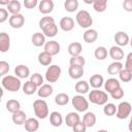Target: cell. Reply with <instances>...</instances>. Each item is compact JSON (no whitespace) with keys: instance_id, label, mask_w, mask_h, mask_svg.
<instances>
[{"instance_id":"5","label":"cell","mask_w":132,"mask_h":132,"mask_svg":"<svg viewBox=\"0 0 132 132\" xmlns=\"http://www.w3.org/2000/svg\"><path fill=\"white\" fill-rule=\"evenodd\" d=\"M61 67L58 65H51L45 71V79L47 82H56L61 75Z\"/></svg>"},{"instance_id":"49","label":"cell","mask_w":132,"mask_h":132,"mask_svg":"<svg viewBox=\"0 0 132 132\" xmlns=\"http://www.w3.org/2000/svg\"><path fill=\"white\" fill-rule=\"evenodd\" d=\"M8 19V10L5 8H0V23H4Z\"/></svg>"},{"instance_id":"37","label":"cell","mask_w":132,"mask_h":132,"mask_svg":"<svg viewBox=\"0 0 132 132\" xmlns=\"http://www.w3.org/2000/svg\"><path fill=\"white\" fill-rule=\"evenodd\" d=\"M64 8L68 12H74L78 8V1L77 0H66L64 2Z\"/></svg>"},{"instance_id":"22","label":"cell","mask_w":132,"mask_h":132,"mask_svg":"<svg viewBox=\"0 0 132 132\" xmlns=\"http://www.w3.org/2000/svg\"><path fill=\"white\" fill-rule=\"evenodd\" d=\"M11 120H12V122H13L15 125H25V123H26V121H27V114H26L24 111L20 110V111H18V112L12 113Z\"/></svg>"},{"instance_id":"23","label":"cell","mask_w":132,"mask_h":132,"mask_svg":"<svg viewBox=\"0 0 132 132\" xmlns=\"http://www.w3.org/2000/svg\"><path fill=\"white\" fill-rule=\"evenodd\" d=\"M82 51V46L79 42H71L68 45V53L69 55H71V57H75V56H80Z\"/></svg>"},{"instance_id":"20","label":"cell","mask_w":132,"mask_h":132,"mask_svg":"<svg viewBox=\"0 0 132 132\" xmlns=\"http://www.w3.org/2000/svg\"><path fill=\"white\" fill-rule=\"evenodd\" d=\"M14 74H15V76L19 77V78H26V77H28L29 74H30V69H29L26 65L21 64V65H18V66L15 67V69H14Z\"/></svg>"},{"instance_id":"33","label":"cell","mask_w":132,"mask_h":132,"mask_svg":"<svg viewBox=\"0 0 132 132\" xmlns=\"http://www.w3.org/2000/svg\"><path fill=\"white\" fill-rule=\"evenodd\" d=\"M7 10L11 14H18L21 11V3L18 0H10L9 4L7 5Z\"/></svg>"},{"instance_id":"2","label":"cell","mask_w":132,"mask_h":132,"mask_svg":"<svg viewBox=\"0 0 132 132\" xmlns=\"http://www.w3.org/2000/svg\"><path fill=\"white\" fill-rule=\"evenodd\" d=\"M89 100L93 104L97 105H105L108 100V95L104 91H100L98 89H94L89 93Z\"/></svg>"},{"instance_id":"28","label":"cell","mask_w":132,"mask_h":132,"mask_svg":"<svg viewBox=\"0 0 132 132\" xmlns=\"http://www.w3.org/2000/svg\"><path fill=\"white\" fill-rule=\"evenodd\" d=\"M80 121V118L79 116L76 113V112H69L66 118H65V123L68 127H73L74 125H76L78 122Z\"/></svg>"},{"instance_id":"16","label":"cell","mask_w":132,"mask_h":132,"mask_svg":"<svg viewBox=\"0 0 132 132\" xmlns=\"http://www.w3.org/2000/svg\"><path fill=\"white\" fill-rule=\"evenodd\" d=\"M54 92L53 87L50 84H43L41 87H39V89L37 90V94L40 98H46L50 97Z\"/></svg>"},{"instance_id":"54","label":"cell","mask_w":132,"mask_h":132,"mask_svg":"<svg viewBox=\"0 0 132 132\" xmlns=\"http://www.w3.org/2000/svg\"><path fill=\"white\" fill-rule=\"evenodd\" d=\"M130 45H131V47H132V38L130 39Z\"/></svg>"},{"instance_id":"7","label":"cell","mask_w":132,"mask_h":132,"mask_svg":"<svg viewBox=\"0 0 132 132\" xmlns=\"http://www.w3.org/2000/svg\"><path fill=\"white\" fill-rule=\"evenodd\" d=\"M72 105L73 107L79 111V112H82V111H86L88 108H89V101L82 96V95H75L72 100Z\"/></svg>"},{"instance_id":"1","label":"cell","mask_w":132,"mask_h":132,"mask_svg":"<svg viewBox=\"0 0 132 132\" xmlns=\"http://www.w3.org/2000/svg\"><path fill=\"white\" fill-rule=\"evenodd\" d=\"M2 87L9 92H18L21 88V80L13 75H5L1 80Z\"/></svg>"},{"instance_id":"14","label":"cell","mask_w":132,"mask_h":132,"mask_svg":"<svg viewBox=\"0 0 132 132\" xmlns=\"http://www.w3.org/2000/svg\"><path fill=\"white\" fill-rule=\"evenodd\" d=\"M10 47V37L7 33L1 32L0 33V52L6 53Z\"/></svg>"},{"instance_id":"32","label":"cell","mask_w":132,"mask_h":132,"mask_svg":"<svg viewBox=\"0 0 132 132\" xmlns=\"http://www.w3.org/2000/svg\"><path fill=\"white\" fill-rule=\"evenodd\" d=\"M53 56H51L48 53H46V52H41L39 55H38V62L41 64V65H43V66H51V63H52V60H53V58H52Z\"/></svg>"},{"instance_id":"46","label":"cell","mask_w":132,"mask_h":132,"mask_svg":"<svg viewBox=\"0 0 132 132\" xmlns=\"http://www.w3.org/2000/svg\"><path fill=\"white\" fill-rule=\"evenodd\" d=\"M112 99H116V100H119V99H122L123 96H124V90L122 88H119L118 90L113 91L112 93H110Z\"/></svg>"},{"instance_id":"51","label":"cell","mask_w":132,"mask_h":132,"mask_svg":"<svg viewBox=\"0 0 132 132\" xmlns=\"http://www.w3.org/2000/svg\"><path fill=\"white\" fill-rule=\"evenodd\" d=\"M128 129L130 132H132V116L130 118V122H129V125H128Z\"/></svg>"},{"instance_id":"9","label":"cell","mask_w":132,"mask_h":132,"mask_svg":"<svg viewBox=\"0 0 132 132\" xmlns=\"http://www.w3.org/2000/svg\"><path fill=\"white\" fill-rule=\"evenodd\" d=\"M114 41L118 44V46H126L128 43H130V38L128 36V34L124 31H118L114 34Z\"/></svg>"},{"instance_id":"48","label":"cell","mask_w":132,"mask_h":132,"mask_svg":"<svg viewBox=\"0 0 132 132\" xmlns=\"http://www.w3.org/2000/svg\"><path fill=\"white\" fill-rule=\"evenodd\" d=\"M37 4H39L37 0H24V5H25V7L27 9H32Z\"/></svg>"},{"instance_id":"42","label":"cell","mask_w":132,"mask_h":132,"mask_svg":"<svg viewBox=\"0 0 132 132\" xmlns=\"http://www.w3.org/2000/svg\"><path fill=\"white\" fill-rule=\"evenodd\" d=\"M30 80H31L37 88H39V87H41V86L43 85V77H42V75H41L40 73H38V72L33 73V74L31 75V77H30Z\"/></svg>"},{"instance_id":"31","label":"cell","mask_w":132,"mask_h":132,"mask_svg":"<svg viewBox=\"0 0 132 132\" xmlns=\"http://www.w3.org/2000/svg\"><path fill=\"white\" fill-rule=\"evenodd\" d=\"M6 109L11 112V113H14V112H18L21 110V104L18 100L15 99H10L6 102Z\"/></svg>"},{"instance_id":"45","label":"cell","mask_w":132,"mask_h":132,"mask_svg":"<svg viewBox=\"0 0 132 132\" xmlns=\"http://www.w3.org/2000/svg\"><path fill=\"white\" fill-rule=\"evenodd\" d=\"M72 130H73V132H86L87 126L82 121H79L76 125H74L72 127Z\"/></svg>"},{"instance_id":"36","label":"cell","mask_w":132,"mask_h":132,"mask_svg":"<svg viewBox=\"0 0 132 132\" xmlns=\"http://www.w3.org/2000/svg\"><path fill=\"white\" fill-rule=\"evenodd\" d=\"M107 55H108V52H107V50H106L104 46H98V47L95 50V52H94L95 58H96L97 60H100V61L105 60V59L107 58Z\"/></svg>"},{"instance_id":"11","label":"cell","mask_w":132,"mask_h":132,"mask_svg":"<svg viewBox=\"0 0 132 132\" xmlns=\"http://www.w3.org/2000/svg\"><path fill=\"white\" fill-rule=\"evenodd\" d=\"M110 58L113 60V61H117V62H121V60L124 59V51L122 50V47L118 46V45H113L109 48V52H108Z\"/></svg>"},{"instance_id":"29","label":"cell","mask_w":132,"mask_h":132,"mask_svg":"<svg viewBox=\"0 0 132 132\" xmlns=\"http://www.w3.org/2000/svg\"><path fill=\"white\" fill-rule=\"evenodd\" d=\"M42 33L44 34V36H47V37H54L57 35L58 33V27L55 23H52L47 26H45L43 29H42Z\"/></svg>"},{"instance_id":"19","label":"cell","mask_w":132,"mask_h":132,"mask_svg":"<svg viewBox=\"0 0 132 132\" xmlns=\"http://www.w3.org/2000/svg\"><path fill=\"white\" fill-rule=\"evenodd\" d=\"M25 129L28 132H36L39 129V122L37 119L29 118L25 123Z\"/></svg>"},{"instance_id":"18","label":"cell","mask_w":132,"mask_h":132,"mask_svg":"<svg viewBox=\"0 0 132 132\" xmlns=\"http://www.w3.org/2000/svg\"><path fill=\"white\" fill-rule=\"evenodd\" d=\"M68 74L73 79H79L84 75V67L69 66V68H68Z\"/></svg>"},{"instance_id":"3","label":"cell","mask_w":132,"mask_h":132,"mask_svg":"<svg viewBox=\"0 0 132 132\" xmlns=\"http://www.w3.org/2000/svg\"><path fill=\"white\" fill-rule=\"evenodd\" d=\"M34 113L38 119H45L48 116V106L47 103L42 99H37L33 102Z\"/></svg>"},{"instance_id":"17","label":"cell","mask_w":132,"mask_h":132,"mask_svg":"<svg viewBox=\"0 0 132 132\" xmlns=\"http://www.w3.org/2000/svg\"><path fill=\"white\" fill-rule=\"evenodd\" d=\"M31 42L33 45L35 46H42L44 45L46 42H45V36L43 33H40V32H36L32 35L31 37Z\"/></svg>"},{"instance_id":"43","label":"cell","mask_w":132,"mask_h":132,"mask_svg":"<svg viewBox=\"0 0 132 132\" xmlns=\"http://www.w3.org/2000/svg\"><path fill=\"white\" fill-rule=\"evenodd\" d=\"M52 23H55V20H54L53 16H43V18L40 19L38 25H39V28L42 30L45 26H47V25H50Z\"/></svg>"},{"instance_id":"35","label":"cell","mask_w":132,"mask_h":132,"mask_svg":"<svg viewBox=\"0 0 132 132\" xmlns=\"http://www.w3.org/2000/svg\"><path fill=\"white\" fill-rule=\"evenodd\" d=\"M69 102V96L66 93H59L55 97V103L60 106H64Z\"/></svg>"},{"instance_id":"8","label":"cell","mask_w":132,"mask_h":132,"mask_svg":"<svg viewBox=\"0 0 132 132\" xmlns=\"http://www.w3.org/2000/svg\"><path fill=\"white\" fill-rule=\"evenodd\" d=\"M8 22H9V25H10L11 28H13V29H20L25 24V16L22 13L11 14L9 16Z\"/></svg>"},{"instance_id":"40","label":"cell","mask_w":132,"mask_h":132,"mask_svg":"<svg viewBox=\"0 0 132 132\" xmlns=\"http://www.w3.org/2000/svg\"><path fill=\"white\" fill-rule=\"evenodd\" d=\"M119 77L123 82H128L132 80V72L126 68H123L119 73Z\"/></svg>"},{"instance_id":"26","label":"cell","mask_w":132,"mask_h":132,"mask_svg":"<svg viewBox=\"0 0 132 132\" xmlns=\"http://www.w3.org/2000/svg\"><path fill=\"white\" fill-rule=\"evenodd\" d=\"M124 68V65L121 62H117L113 61L111 64H109V66L107 67V72L109 75H116L119 74L121 72V70Z\"/></svg>"},{"instance_id":"13","label":"cell","mask_w":132,"mask_h":132,"mask_svg":"<svg viewBox=\"0 0 132 132\" xmlns=\"http://www.w3.org/2000/svg\"><path fill=\"white\" fill-rule=\"evenodd\" d=\"M60 28L63 30V31H66V32H69L71 31L73 28H74V20L70 16H64L60 20Z\"/></svg>"},{"instance_id":"50","label":"cell","mask_w":132,"mask_h":132,"mask_svg":"<svg viewBox=\"0 0 132 132\" xmlns=\"http://www.w3.org/2000/svg\"><path fill=\"white\" fill-rule=\"evenodd\" d=\"M123 8L128 12H132V0H125L123 2Z\"/></svg>"},{"instance_id":"15","label":"cell","mask_w":132,"mask_h":132,"mask_svg":"<svg viewBox=\"0 0 132 132\" xmlns=\"http://www.w3.org/2000/svg\"><path fill=\"white\" fill-rule=\"evenodd\" d=\"M104 88H105V91H107L108 93H112L113 91L121 88V84L117 78L110 77L104 82Z\"/></svg>"},{"instance_id":"44","label":"cell","mask_w":132,"mask_h":132,"mask_svg":"<svg viewBox=\"0 0 132 132\" xmlns=\"http://www.w3.org/2000/svg\"><path fill=\"white\" fill-rule=\"evenodd\" d=\"M9 69H10L9 64L6 61H0V75L5 76V74L8 73Z\"/></svg>"},{"instance_id":"41","label":"cell","mask_w":132,"mask_h":132,"mask_svg":"<svg viewBox=\"0 0 132 132\" xmlns=\"http://www.w3.org/2000/svg\"><path fill=\"white\" fill-rule=\"evenodd\" d=\"M103 112L107 117H112L117 113V106L113 103H106L103 107Z\"/></svg>"},{"instance_id":"12","label":"cell","mask_w":132,"mask_h":132,"mask_svg":"<svg viewBox=\"0 0 132 132\" xmlns=\"http://www.w3.org/2000/svg\"><path fill=\"white\" fill-rule=\"evenodd\" d=\"M54 6H55V4H54L53 0H41L38 4V9L41 13L47 14L53 11Z\"/></svg>"},{"instance_id":"53","label":"cell","mask_w":132,"mask_h":132,"mask_svg":"<svg viewBox=\"0 0 132 132\" xmlns=\"http://www.w3.org/2000/svg\"><path fill=\"white\" fill-rule=\"evenodd\" d=\"M97 132H108L107 130H104V129H101V130H98Z\"/></svg>"},{"instance_id":"4","label":"cell","mask_w":132,"mask_h":132,"mask_svg":"<svg viewBox=\"0 0 132 132\" xmlns=\"http://www.w3.org/2000/svg\"><path fill=\"white\" fill-rule=\"evenodd\" d=\"M75 20H76V23L81 28H89L93 24V19L91 16V14L89 13V11H87V10H79L76 13Z\"/></svg>"},{"instance_id":"55","label":"cell","mask_w":132,"mask_h":132,"mask_svg":"<svg viewBox=\"0 0 132 132\" xmlns=\"http://www.w3.org/2000/svg\"><path fill=\"white\" fill-rule=\"evenodd\" d=\"M131 81H132V80H131ZM131 84H132V82H131Z\"/></svg>"},{"instance_id":"52","label":"cell","mask_w":132,"mask_h":132,"mask_svg":"<svg viewBox=\"0 0 132 132\" xmlns=\"http://www.w3.org/2000/svg\"><path fill=\"white\" fill-rule=\"evenodd\" d=\"M9 2H10V1H8V0H7V1H0V4H1V5H8Z\"/></svg>"},{"instance_id":"39","label":"cell","mask_w":132,"mask_h":132,"mask_svg":"<svg viewBox=\"0 0 132 132\" xmlns=\"http://www.w3.org/2000/svg\"><path fill=\"white\" fill-rule=\"evenodd\" d=\"M86 63V60L82 56H75V57H71L69 60V64L70 66H77V67H84Z\"/></svg>"},{"instance_id":"6","label":"cell","mask_w":132,"mask_h":132,"mask_svg":"<svg viewBox=\"0 0 132 132\" xmlns=\"http://www.w3.org/2000/svg\"><path fill=\"white\" fill-rule=\"evenodd\" d=\"M131 110H132V106L129 102L127 101H124V102H121L118 106H117V113H116V117L120 120H125L127 119L130 113H131Z\"/></svg>"},{"instance_id":"47","label":"cell","mask_w":132,"mask_h":132,"mask_svg":"<svg viewBox=\"0 0 132 132\" xmlns=\"http://www.w3.org/2000/svg\"><path fill=\"white\" fill-rule=\"evenodd\" d=\"M124 68H126V69H128V70H130L132 72V52L127 55L126 62H125V67Z\"/></svg>"},{"instance_id":"21","label":"cell","mask_w":132,"mask_h":132,"mask_svg":"<svg viewBox=\"0 0 132 132\" xmlns=\"http://www.w3.org/2000/svg\"><path fill=\"white\" fill-rule=\"evenodd\" d=\"M84 40L87 43H93L97 40L98 38V33L95 29H88L86 30V32L84 33Z\"/></svg>"},{"instance_id":"24","label":"cell","mask_w":132,"mask_h":132,"mask_svg":"<svg viewBox=\"0 0 132 132\" xmlns=\"http://www.w3.org/2000/svg\"><path fill=\"white\" fill-rule=\"evenodd\" d=\"M103 82H104V78H103V76L100 75V74H94V75H92V76L90 77V81H89L90 86H91L92 88H94V89H99V88H101L102 85H103Z\"/></svg>"},{"instance_id":"34","label":"cell","mask_w":132,"mask_h":132,"mask_svg":"<svg viewBox=\"0 0 132 132\" xmlns=\"http://www.w3.org/2000/svg\"><path fill=\"white\" fill-rule=\"evenodd\" d=\"M36 91H37V87L31 80H28L23 85V92L26 95H33Z\"/></svg>"},{"instance_id":"25","label":"cell","mask_w":132,"mask_h":132,"mask_svg":"<svg viewBox=\"0 0 132 132\" xmlns=\"http://www.w3.org/2000/svg\"><path fill=\"white\" fill-rule=\"evenodd\" d=\"M50 123L54 127H60L63 123V118L62 114L58 111H53L50 114Z\"/></svg>"},{"instance_id":"38","label":"cell","mask_w":132,"mask_h":132,"mask_svg":"<svg viewBox=\"0 0 132 132\" xmlns=\"http://www.w3.org/2000/svg\"><path fill=\"white\" fill-rule=\"evenodd\" d=\"M107 7V1L106 0H94L93 8L97 12H103L105 11Z\"/></svg>"},{"instance_id":"10","label":"cell","mask_w":132,"mask_h":132,"mask_svg":"<svg viewBox=\"0 0 132 132\" xmlns=\"http://www.w3.org/2000/svg\"><path fill=\"white\" fill-rule=\"evenodd\" d=\"M44 52L48 53L51 56H55V55L59 54V52H60V44H59V42L56 41V40L46 41V43L44 44Z\"/></svg>"},{"instance_id":"30","label":"cell","mask_w":132,"mask_h":132,"mask_svg":"<svg viewBox=\"0 0 132 132\" xmlns=\"http://www.w3.org/2000/svg\"><path fill=\"white\" fill-rule=\"evenodd\" d=\"M75 91L79 94V95H82V94H86L89 92V89H90V84L87 82L86 80H78L76 84H75Z\"/></svg>"},{"instance_id":"27","label":"cell","mask_w":132,"mask_h":132,"mask_svg":"<svg viewBox=\"0 0 132 132\" xmlns=\"http://www.w3.org/2000/svg\"><path fill=\"white\" fill-rule=\"evenodd\" d=\"M96 121H97V119H96V114H95L94 112H92V111L86 112L85 116H84V118H82V122L86 124L87 128H91V127H93V126L96 124Z\"/></svg>"}]
</instances>
